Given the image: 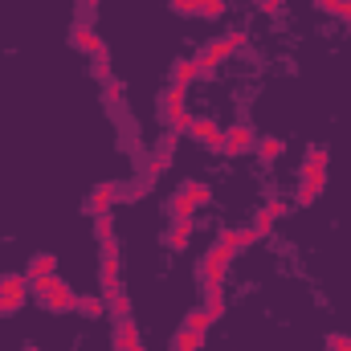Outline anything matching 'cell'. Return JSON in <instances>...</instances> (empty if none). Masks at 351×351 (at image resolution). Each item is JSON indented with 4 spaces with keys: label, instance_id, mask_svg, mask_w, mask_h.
Segmentation results:
<instances>
[{
    "label": "cell",
    "instance_id": "obj_1",
    "mask_svg": "<svg viewBox=\"0 0 351 351\" xmlns=\"http://www.w3.org/2000/svg\"><path fill=\"white\" fill-rule=\"evenodd\" d=\"M241 45H245V33L237 29V33H229V37H221V41H213L208 49H200V53H196V66H200V74H208V70H217V66H221V62H225L229 53H237Z\"/></svg>",
    "mask_w": 351,
    "mask_h": 351
},
{
    "label": "cell",
    "instance_id": "obj_2",
    "mask_svg": "<svg viewBox=\"0 0 351 351\" xmlns=\"http://www.w3.org/2000/svg\"><path fill=\"white\" fill-rule=\"evenodd\" d=\"M323 188H327V164L306 160V164H302V180H298V204H302V208L315 204V200L323 196Z\"/></svg>",
    "mask_w": 351,
    "mask_h": 351
},
{
    "label": "cell",
    "instance_id": "obj_3",
    "mask_svg": "<svg viewBox=\"0 0 351 351\" xmlns=\"http://www.w3.org/2000/svg\"><path fill=\"white\" fill-rule=\"evenodd\" d=\"M29 298V278L25 274H0V315L21 311Z\"/></svg>",
    "mask_w": 351,
    "mask_h": 351
},
{
    "label": "cell",
    "instance_id": "obj_4",
    "mask_svg": "<svg viewBox=\"0 0 351 351\" xmlns=\"http://www.w3.org/2000/svg\"><path fill=\"white\" fill-rule=\"evenodd\" d=\"M250 147H258V135H254V127H250V123L229 127V131H225V139H221V152H225V156H241V152H250Z\"/></svg>",
    "mask_w": 351,
    "mask_h": 351
},
{
    "label": "cell",
    "instance_id": "obj_5",
    "mask_svg": "<svg viewBox=\"0 0 351 351\" xmlns=\"http://www.w3.org/2000/svg\"><path fill=\"white\" fill-rule=\"evenodd\" d=\"M233 265V254H225L221 245H213L208 254H204V262H200V278H204V286L208 282H225V269Z\"/></svg>",
    "mask_w": 351,
    "mask_h": 351
},
{
    "label": "cell",
    "instance_id": "obj_6",
    "mask_svg": "<svg viewBox=\"0 0 351 351\" xmlns=\"http://www.w3.org/2000/svg\"><path fill=\"white\" fill-rule=\"evenodd\" d=\"M114 200H119V184H94V192L86 200V213L90 217H102V213H110Z\"/></svg>",
    "mask_w": 351,
    "mask_h": 351
},
{
    "label": "cell",
    "instance_id": "obj_7",
    "mask_svg": "<svg viewBox=\"0 0 351 351\" xmlns=\"http://www.w3.org/2000/svg\"><path fill=\"white\" fill-rule=\"evenodd\" d=\"M74 298H78V294H74V290H70V286L58 278V282H53V290H49L41 302H45V311H53V315H66V311H74Z\"/></svg>",
    "mask_w": 351,
    "mask_h": 351
},
{
    "label": "cell",
    "instance_id": "obj_8",
    "mask_svg": "<svg viewBox=\"0 0 351 351\" xmlns=\"http://www.w3.org/2000/svg\"><path fill=\"white\" fill-rule=\"evenodd\" d=\"M70 45H78L82 53H90V58H98V53H106V41L90 29V25H74V33H70Z\"/></svg>",
    "mask_w": 351,
    "mask_h": 351
},
{
    "label": "cell",
    "instance_id": "obj_9",
    "mask_svg": "<svg viewBox=\"0 0 351 351\" xmlns=\"http://www.w3.org/2000/svg\"><path fill=\"white\" fill-rule=\"evenodd\" d=\"M188 135H192L196 143H204V147H221V139H225V131H221L213 119H192Z\"/></svg>",
    "mask_w": 351,
    "mask_h": 351
},
{
    "label": "cell",
    "instance_id": "obj_10",
    "mask_svg": "<svg viewBox=\"0 0 351 351\" xmlns=\"http://www.w3.org/2000/svg\"><path fill=\"white\" fill-rule=\"evenodd\" d=\"M114 348H119V351L143 348V339H139V327H135V319H131V315H127V319H119V331H114Z\"/></svg>",
    "mask_w": 351,
    "mask_h": 351
},
{
    "label": "cell",
    "instance_id": "obj_11",
    "mask_svg": "<svg viewBox=\"0 0 351 351\" xmlns=\"http://www.w3.org/2000/svg\"><path fill=\"white\" fill-rule=\"evenodd\" d=\"M102 298H106V311H110V315H119V319H127V315H131V294L123 290V282H119V286H110V290H102Z\"/></svg>",
    "mask_w": 351,
    "mask_h": 351
},
{
    "label": "cell",
    "instance_id": "obj_12",
    "mask_svg": "<svg viewBox=\"0 0 351 351\" xmlns=\"http://www.w3.org/2000/svg\"><path fill=\"white\" fill-rule=\"evenodd\" d=\"M196 78H200V66H196V58H180V62L172 66V86H184V90H188Z\"/></svg>",
    "mask_w": 351,
    "mask_h": 351
},
{
    "label": "cell",
    "instance_id": "obj_13",
    "mask_svg": "<svg viewBox=\"0 0 351 351\" xmlns=\"http://www.w3.org/2000/svg\"><path fill=\"white\" fill-rule=\"evenodd\" d=\"M204 311L213 315V323L225 315V286H221V282H208V286H204Z\"/></svg>",
    "mask_w": 351,
    "mask_h": 351
},
{
    "label": "cell",
    "instance_id": "obj_14",
    "mask_svg": "<svg viewBox=\"0 0 351 351\" xmlns=\"http://www.w3.org/2000/svg\"><path fill=\"white\" fill-rule=\"evenodd\" d=\"M168 208H172V217H176V221H192V213H196L200 204H196V200L188 196V188H180V192H176L172 200H168Z\"/></svg>",
    "mask_w": 351,
    "mask_h": 351
},
{
    "label": "cell",
    "instance_id": "obj_15",
    "mask_svg": "<svg viewBox=\"0 0 351 351\" xmlns=\"http://www.w3.org/2000/svg\"><path fill=\"white\" fill-rule=\"evenodd\" d=\"M74 311L86 315V319H98V315H106V298H98V294H78V298H74Z\"/></svg>",
    "mask_w": 351,
    "mask_h": 351
},
{
    "label": "cell",
    "instance_id": "obj_16",
    "mask_svg": "<svg viewBox=\"0 0 351 351\" xmlns=\"http://www.w3.org/2000/svg\"><path fill=\"white\" fill-rule=\"evenodd\" d=\"M98 278H102V290H110V286L123 282V278H119V254H102V269H98Z\"/></svg>",
    "mask_w": 351,
    "mask_h": 351
},
{
    "label": "cell",
    "instance_id": "obj_17",
    "mask_svg": "<svg viewBox=\"0 0 351 351\" xmlns=\"http://www.w3.org/2000/svg\"><path fill=\"white\" fill-rule=\"evenodd\" d=\"M45 274H58V258H53V254H37V258L29 262V274H25V278H45Z\"/></svg>",
    "mask_w": 351,
    "mask_h": 351
},
{
    "label": "cell",
    "instance_id": "obj_18",
    "mask_svg": "<svg viewBox=\"0 0 351 351\" xmlns=\"http://www.w3.org/2000/svg\"><path fill=\"white\" fill-rule=\"evenodd\" d=\"M208 323H213V315H208L204 306H196V311H188V315H184V327H188V331H196V335H204V331H208Z\"/></svg>",
    "mask_w": 351,
    "mask_h": 351
},
{
    "label": "cell",
    "instance_id": "obj_19",
    "mask_svg": "<svg viewBox=\"0 0 351 351\" xmlns=\"http://www.w3.org/2000/svg\"><path fill=\"white\" fill-rule=\"evenodd\" d=\"M188 241H192V221H176L172 233H168V245H172V250H184Z\"/></svg>",
    "mask_w": 351,
    "mask_h": 351
},
{
    "label": "cell",
    "instance_id": "obj_20",
    "mask_svg": "<svg viewBox=\"0 0 351 351\" xmlns=\"http://www.w3.org/2000/svg\"><path fill=\"white\" fill-rule=\"evenodd\" d=\"M200 343H204V335H196V331H188V327H180V335H176L172 351H200Z\"/></svg>",
    "mask_w": 351,
    "mask_h": 351
},
{
    "label": "cell",
    "instance_id": "obj_21",
    "mask_svg": "<svg viewBox=\"0 0 351 351\" xmlns=\"http://www.w3.org/2000/svg\"><path fill=\"white\" fill-rule=\"evenodd\" d=\"M282 152H286V143H282L278 135H265V139H258V156H262V160H278Z\"/></svg>",
    "mask_w": 351,
    "mask_h": 351
},
{
    "label": "cell",
    "instance_id": "obj_22",
    "mask_svg": "<svg viewBox=\"0 0 351 351\" xmlns=\"http://www.w3.org/2000/svg\"><path fill=\"white\" fill-rule=\"evenodd\" d=\"M94 237H98V245H102V241H114V221H110V213L94 217Z\"/></svg>",
    "mask_w": 351,
    "mask_h": 351
},
{
    "label": "cell",
    "instance_id": "obj_23",
    "mask_svg": "<svg viewBox=\"0 0 351 351\" xmlns=\"http://www.w3.org/2000/svg\"><path fill=\"white\" fill-rule=\"evenodd\" d=\"M274 221H278V213L265 204V208H258V221H254V229H258V237H269L274 233Z\"/></svg>",
    "mask_w": 351,
    "mask_h": 351
},
{
    "label": "cell",
    "instance_id": "obj_24",
    "mask_svg": "<svg viewBox=\"0 0 351 351\" xmlns=\"http://www.w3.org/2000/svg\"><path fill=\"white\" fill-rule=\"evenodd\" d=\"M188 188V196L196 200V204H208L213 200V192H208V184H200V180H192V184H184Z\"/></svg>",
    "mask_w": 351,
    "mask_h": 351
},
{
    "label": "cell",
    "instance_id": "obj_25",
    "mask_svg": "<svg viewBox=\"0 0 351 351\" xmlns=\"http://www.w3.org/2000/svg\"><path fill=\"white\" fill-rule=\"evenodd\" d=\"M269 208H274L278 217H286V213H294V208H298V196H274V200H269Z\"/></svg>",
    "mask_w": 351,
    "mask_h": 351
},
{
    "label": "cell",
    "instance_id": "obj_26",
    "mask_svg": "<svg viewBox=\"0 0 351 351\" xmlns=\"http://www.w3.org/2000/svg\"><path fill=\"white\" fill-rule=\"evenodd\" d=\"M217 245H221V250H225V254H237V250H241V233H237V229H225V233H221V241H217Z\"/></svg>",
    "mask_w": 351,
    "mask_h": 351
},
{
    "label": "cell",
    "instance_id": "obj_27",
    "mask_svg": "<svg viewBox=\"0 0 351 351\" xmlns=\"http://www.w3.org/2000/svg\"><path fill=\"white\" fill-rule=\"evenodd\" d=\"M184 106V86H172L168 94H164V114H172V110H180Z\"/></svg>",
    "mask_w": 351,
    "mask_h": 351
},
{
    "label": "cell",
    "instance_id": "obj_28",
    "mask_svg": "<svg viewBox=\"0 0 351 351\" xmlns=\"http://www.w3.org/2000/svg\"><path fill=\"white\" fill-rule=\"evenodd\" d=\"M168 123H172V131H188V127H192V114L180 106V110H172V114H168Z\"/></svg>",
    "mask_w": 351,
    "mask_h": 351
},
{
    "label": "cell",
    "instance_id": "obj_29",
    "mask_svg": "<svg viewBox=\"0 0 351 351\" xmlns=\"http://www.w3.org/2000/svg\"><path fill=\"white\" fill-rule=\"evenodd\" d=\"M172 8L180 16H200V0H172Z\"/></svg>",
    "mask_w": 351,
    "mask_h": 351
},
{
    "label": "cell",
    "instance_id": "obj_30",
    "mask_svg": "<svg viewBox=\"0 0 351 351\" xmlns=\"http://www.w3.org/2000/svg\"><path fill=\"white\" fill-rule=\"evenodd\" d=\"M94 78H98V82H110V62H106V53L94 58Z\"/></svg>",
    "mask_w": 351,
    "mask_h": 351
},
{
    "label": "cell",
    "instance_id": "obj_31",
    "mask_svg": "<svg viewBox=\"0 0 351 351\" xmlns=\"http://www.w3.org/2000/svg\"><path fill=\"white\" fill-rule=\"evenodd\" d=\"M221 12H225V0H200V16L213 21V16H221Z\"/></svg>",
    "mask_w": 351,
    "mask_h": 351
},
{
    "label": "cell",
    "instance_id": "obj_32",
    "mask_svg": "<svg viewBox=\"0 0 351 351\" xmlns=\"http://www.w3.org/2000/svg\"><path fill=\"white\" fill-rule=\"evenodd\" d=\"M164 172H168V156H152L147 160V176L156 180V176H164Z\"/></svg>",
    "mask_w": 351,
    "mask_h": 351
},
{
    "label": "cell",
    "instance_id": "obj_33",
    "mask_svg": "<svg viewBox=\"0 0 351 351\" xmlns=\"http://www.w3.org/2000/svg\"><path fill=\"white\" fill-rule=\"evenodd\" d=\"M306 160H315V164H327V160H331V152H327V143H315Z\"/></svg>",
    "mask_w": 351,
    "mask_h": 351
},
{
    "label": "cell",
    "instance_id": "obj_34",
    "mask_svg": "<svg viewBox=\"0 0 351 351\" xmlns=\"http://www.w3.org/2000/svg\"><path fill=\"white\" fill-rule=\"evenodd\" d=\"M319 8H323V12H335V16H343L348 0H319Z\"/></svg>",
    "mask_w": 351,
    "mask_h": 351
},
{
    "label": "cell",
    "instance_id": "obj_35",
    "mask_svg": "<svg viewBox=\"0 0 351 351\" xmlns=\"http://www.w3.org/2000/svg\"><path fill=\"white\" fill-rule=\"evenodd\" d=\"M327 351H351V339L348 335H331L327 339Z\"/></svg>",
    "mask_w": 351,
    "mask_h": 351
},
{
    "label": "cell",
    "instance_id": "obj_36",
    "mask_svg": "<svg viewBox=\"0 0 351 351\" xmlns=\"http://www.w3.org/2000/svg\"><path fill=\"white\" fill-rule=\"evenodd\" d=\"M106 94H110V102H123L127 86H123V82H106Z\"/></svg>",
    "mask_w": 351,
    "mask_h": 351
},
{
    "label": "cell",
    "instance_id": "obj_37",
    "mask_svg": "<svg viewBox=\"0 0 351 351\" xmlns=\"http://www.w3.org/2000/svg\"><path fill=\"white\" fill-rule=\"evenodd\" d=\"M237 233H241V250H245V245H254V241H258V229H254V225H245V229H237Z\"/></svg>",
    "mask_w": 351,
    "mask_h": 351
},
{
    "label": "cell",
    "instance_id": "obj_38",
    "mask_svg": "<svg viewBox=\"0 0 351 351\" xmlns=\"http://www.w3.org/2000/svg\"><path fill=\"white\" fill-rule=\"evenodd\" d=\"M262 12H269V16L282 12V0H262Z\"/></svg>",
    "mask_w": 351,
    "mask_h": 351
},
{
    "label": "cell",
    "instance_id": "obj_39",
    "mask_svg": "<svg viewBox=\"0 0 351 351\" xmlns=\"http://www.w3.org/2000/svg\"><path fill=\"white\" fill-rule=\"evenodd\" d=\"M343 21H351V0H348V8H343Z\"/></svg>",
    "mask_w": 351,
    "mask_h": 351
},
{
    "label": "cell",
    "instance_id": "obj_40",
    "mask_svg": "<svg viewBox=\"0 0 351 351\" xmlns=\"http://www.w3.org/2000/svg\"><path fill=\"white\" fill-rule=\"evenodd\" d=\"M21 351H41V348H33V343H29V348H21Z\"/></svg>",
    "mask_w": 351,
    "mask_h": 351
},
{
    "label": "cell",
    "instance_id": "obj_41",
    "mask_svg": "<svg viewBox=\"0 0 351 351\" xmlns=\"http://www.w3.org/2000/svg\"><path fill=\"white\" fill-rule=\"evenodd\" d=\"M135 351H143V348H135Z\"/></svg>",
    "mask_w": 351,
    "mask_h": 351
},
{
    "label": "cell",
    "instance_id": "obj_42",
    "mask_svg": "<svg viewBox=\"0 0 351 351\" xmlns=\"http://www.w3.org/2000/svg\"><path fill=\"white\" fill-rule=\"evenodd\" d=\"M0 319H4V315H0Z\"/></svg>",
    "mask_w": 351,
    "mask_h": 351
}]
</instances>
